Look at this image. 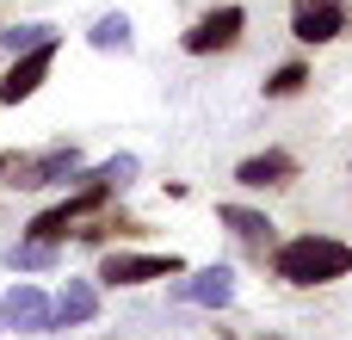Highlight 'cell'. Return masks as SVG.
I'll return each mask as SVG.
<instances>
[{
    "instance_id": "3957f363",
    "label": "cell",
    "mask_w": 352,
    "mask_h": 340,
    "mask_svg": "<svg viewBox=\"0 0 352 340\" xmlns=\"http://www.w3.org/2000/svg\"><path fill=\"white\" fill-rule=\"evenodd\" d=\"M186 273V260L179 254H142V248H105L99 254V285L105 291H142V285H155V279H179Z\"/></svg>"
},
{
    "instance_id": "d6986e66",
    "label": "cell",
    "mask_w": 352,
    "mask_h": 340,
    "mask_svg": "<svg viewBox=\"0 0 352 340\" xmlns=\"http://www.w3.org/2000/svg\"><path fill=\"white\" fill-rule=\"evenodd\" d=\"M6 161H12V155H0V173H6Z\"/></svg>"
},
{
    "instance_id": "8992f818",
    "label": "cell",
    "mask_w": 352,
    "mask_h": 340,
    "mask_svg": "<svg viewBox=\"0 0 352 340\" xmlns=\"http://www.w3.org/2000/svg\"><path fill=\"white\" fill-rule=\"evenodd\" d=\"M0 328H19V334H56V304L43 285L31 279H12V291L0 297Z\"/></svg>"
},
{
    "instance_id": "4fadbf2b",
    "label": "cell",
    "mask_w": 352,
    "mask_h": 340,
    "mask_svg": "<svg viewBox=\"0 0 352 340\" xmlns=\"http://www.w3.org/2000/svg\"><path fill=\"white\" fill-rule=\"evenodd\" d=\"M62 31L50 25V19H25V25H0V56L12 62V56H25V50H37V43H56Z\"/></svg>"
},
{
    "instance_id": "ffe728a7",
    "label": "cell",
    "mask_w": 352,
    "mask_h": 340,
    "mask_svg": "<svg viewBox=\"0 0 352 340\" xmlns=\"http://www.w3.org/2000/svg\"><path fill=\"white\" fill-rule=\"evenodd\" d=\"M260 340H285V334H260Z\"/></svg>"
},
{
    "instance_id": "7c38bea8",
    "label": "cell",
    "mask_w": 352,
    "mask_h": 340,
    "mask_svg": "<svg viewBox=\"0 0 352 340\" xmlns=\"http://www.w3.org/2000/svg\"><path fill=\"white\" fill-rule=\"evenodd\" d=\"M0 260H6V273L31 279V273H56V266H62V248H56V242H31V235H19Z\"/></svg>"
},
{
    "instance_id": "30bf717a",
    "label": "cell",
    "mask_w": 352,
    "mask_h": 340,
    "mask_svg": "<svg viewBox=\"0 0 352 340\" xmlns=\"http://www.w3.org/2000/svg\"><path fill=\"white\" fill-rule=\"evenodd\" d=\"M217 223H223L235 242H248L260 260L272 254V229H278V223H272L266 211H254V204H217Z\"/></svg>"
},
{
    "instance_id": "5b68a950",
    "label": "cell",
    "mask_w": 352,
    "mask_h": 340,
    "mask_svg": "<svg viewBox=\"0 0 352 340\" xmlns=\"http://www.w3.org/2000/svg\"><path fill=\"white\" fill-rule=\"evenodd\" d=\"M167 297L186 304V310H229V304H235V273H229L223 260L186 266L179 279H167Z\"/></svg>"
},
{
    "instance_id": "277c9868",
    "label": "cell",
    "mask_w": 352,
    "mask_h": 340,
    "mask_svg": "<svg viewBox=\"0 0 352 340\" xmlns=\"http://www.w3.org/2000/svg\"><path fill=\"white\" fill-rule=\"evenodd\" d=\"M241 37H248V6L223 0V6H210L204 19H192V25L179 31V50H186V56H223V50H235Z\"/></svg>"
},
{
    "instance_id": "e0dca14e",
    "label": "cell",
    "mask_w": 352,
    "mask_h": 340,
    "mask_svg": "<svg viewBox=\"0 0 352 340\" xmlns=\"http://www.w3.org/2000/svg\"><path fill=\"white\" fill-rule=\"evenodd\" d=\"M87 180H99V186H111V192H124L136 173H142V161L136 155H111V161H99V167H80Z\"/></svg>"
},
{
    "instance_id": "9c48e42d",
    "label": "cell",
    "mask_w": 352,
    "mask_h": 340,
    "mask_svg": "<svg viewBox=\"0 0 352 340\" xmlns=\"http://www.w3.org/2000/svg\"><path fill=\"white\" fill-rule=\"evenodd\" d=\"M297 180V155L291 149H260V155H241L235 161V186L241 192H278Z\"/></svg>"
},
{
    "instance_id": "ba28073f",
    "label": "cell",
    "mask_w": 352,
    "mask_h": 340,
    "mask_svg": "<svg viewBox=\"0 0 352 340\" xmlns=\"http://www.w3.org/2000/svg\"><path fill=\"white\" fill-rule=\"evenodd\" d=\"M291 37L303 50H322L346 37V0H291Z\"/></svg>"
},
{
    "instance_id": "8fae6325",
    "label": "cell",
    "mask_w": 352,
    "mask_h": 340,
    "mask_svg": "<svg viewBox=\"0 0 352 340\" xmlns=\"http://www.w3.org/2000/svg\"><path fill=\"white\" fill-rule=\"evenodd\" d=\"M50 304H56V328H87V322L99 316V291H93V279H62V285L50 291Z\"/></svg>"
},
{
    "instance_id": "ac0fdd59",
    "label": "cell",
    "mask_w": 352,
    "mask_h": 340,
    "mask_svg": "<svg viewBox=\"0 0 352 340\" xmlns=\"http://www.w3.org/2000/svg\"><path fill=\"white\" fill-rule=\"evenodd\" d=\"M217 340H235V334H229V328H217Z\"/></svg>"
},
{
    "instance_id": "5bb4252c",
    "label": "cell",
    "mask_w": 352,
    "mask_h": 340,
    "mask_svg": "<svg viewBox=\"0 0 352 340\" xmlns=\"http://www.w3.org/2000/svg\"><path fill=\"white\" fill-rule=\"evenodd\" d=\"M87 43H93V50H105V56H111V50L124 56V50L136 43V25H130V12H99V19H93V31H87Z\"/></svg>"
},
{
    "instance_id": "9a60e30c",
    "label": "cell",
    "mask_w": 352,
    "mask_h": 340,
    "mask_svg": "<svg viewBox=\"0 0 352 340\" xmlns=\"http://www.w3.org/2000/svg\"><path fill=\"white\" fill-rule=\"evenodd\" d=\"M309 81H316V74H309V62H303V56H291V62H278V68L266 74V99H297Z\"/></svg>"
},
{
    "instance_id": "7a4b0ae2",
    "label": "cell",
    "mask_w": 352,
    "mask_h": 340,
    "mask_svg": "<svg viewBox=\"0 0 352 340\" xmlns=\"http://www.w3.org/2000/svg\"><path fill=\"white\" fill-rule=\"evenodd\" d=\"M80 167H87L80 142H56V149H37V155H12L0 186L6 192H50V186H74Z\"/></svg>"
},
{
    "instance_id": "6da1fadb",
    "label": "cell",
    "mask_w": 352,
    "mask_h": 340,
    "mask_svg": "<svg viewBox=\"0 0 352 340\" xmlns=\"http://www.w3.org/2000/svg\"><path fill=\"white\" fill-rule=\"evenodd\" d=\"M266 266H272V279L291 285V291H322V285L352 279V242H340V235H316V229H309V235L272 242Z\"/></svg>"
},
{
    "instance_id": "52a82bcc",
    "label": "cell",
    "mask_w": 352,
    "mask_h": 340,
    "mask_svg": "<svg viewBox=\"0 0 352 340\" xmlns=\"http://www.w3.org/2000/svg\"><path fill=\"white\" fill-rule=\"evenodd\" d=\"M56 56H62V37H56V43H37V50H25V56H12L6 74H0V105H25V99L50 81Z\"/></svg>"
},
{
    "instance_id": "2e32d148",
    "label": "cell",
    "mask_w": 352,
    "mask_h": 340,
    "mask_svg": "<svg viewBox=\"0 0 352 340\" xmlns=\"http://www.w3.org/2000/svg\"><path fill=\"white\" fill-rule=\"evenodd\" d=\"M19 235H31V242H56V248H62V242L74 235V217H68V204H50V211H37Z\"/></svg>"
}]
</instances>
